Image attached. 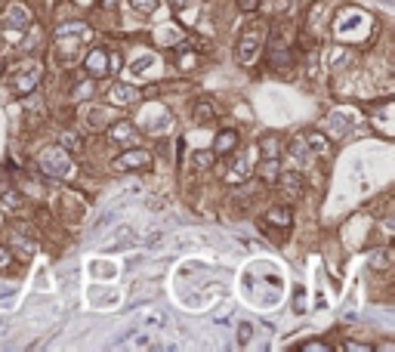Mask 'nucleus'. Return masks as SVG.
Segmentation results:
<instances>
[{
  "instance_id": "1",
  "label": "nucleus",
  "mask_w": 395,
  "mask_h": 352,
  "mask_svg": "<svg viewBox=\"0 0 395 352\" xmlns=\"http://www.w3.org/2000/svg\"><path fill=\"white\" fill-rule=\"evenodd\" d=\"M294 41H296V28L290 22H278L269 34V69L287 71L290 65H296L294 59Z\"/></svg>"
},
{
  "instance_id": "2",
  "label": "nucleus",
  "mask_w": 395,
  "mask_h": 352,
  "mask_svg": "<svg viewBox=\"0 0 395 352\" xmlns=\"http://www.w3.org/2000/svg\"><path fill=\"white\" fill-rule=\"evenodd\" d=\"M263 43H266V28L259 25V22H253L247 31L238 34V43H235V59H238V65H250L253 59L259 56Z\"/></svg>"
},
{
  "instance_id": "3",
  "label": "nucleus",
  "mask_w": 395,
  "mask_h": 352,
  "mask_svg": "<svg viewBox=\"0 0 395 352\" xmlns=\"http://www.w3.org/2000/svg\"><path fill=\"white\" fill-rule=\"evenodd\" d=\"M41 78H43L41 62H22L19 69L13 71L10 87H13V93H16V96H28V93H34V90H37Z\"/></svg>"
},
{
  "instance_id": "4",
  "label": "nucleus",
  "mask_w": 395,
  "mask_h": 352,
  "mask_svg": "<svg viewBox=\"0 0 395 352\" xmlns=\"http://www.w3.org/2000/svg\"><path fill=\"white\" fill-rule=\"evenodd\" d=\"M41 170L43 174H50L53 179H65V176H71V158H69V152L65 148H43L41 152Z\"/></svg>"
},
{
  "instance_id": "5",
  "label": "nucleus",
  "mask_w": 395,
  "mask_h": 352,
  "mask_svg": "<svg viewBox=\"0 0 395 352\" xmlns=\"http://www.w3.org/2000/svg\"><path fill=\"white\" fill-rule=\"evenodd\" d=\"M111 164H115V170H121V174H139V170L152 167V152H148V148L127 146Z\"/></svg>"
},
{
  "instance_id": "6",
  "label": "nucleus",
  "mask_w": 395,
  "mask_h": 352,
  "mask_svg": "<svg viewBox=\"0 0 395 352\" xmlns=\"http://www.w3.org/2000/svg\"><path fill=\"white\" fill-rule=\"evenodd\" d=\"M31 25H34V19H31V10H28L25 3H10V6H6L3 28L10 34H25Z\"/></svg>"
},
{
  "instance_id": "7",
  "label": "nucleus",
  "mask_w": 395,
  "mask_h": 352,
  "mask_svg": "<svg viewBox=\"0 0 395 352\" xmlns=\"http://www.w3.org/2000/svg\"><path fill=\"white\" fill-rule=\"evenodd\" d=\"M84 71H87V78H93V80L108 78V74H111V59H108V50L93 47L90 53H87V59H84Z\"/></svg>"
},
{
  "instance_id": "8",
  "label": "nucleus",
  "mask_w": 395,
  "mask_h": 352,
  "mask_svg": "<svg viewBox=\"0 0 395 352\" xmlns=\"http://www.w3.org/2000/svg\"><path fill=\"white\" fill-rule=\"evenodd\" d=\"M106 130H108V139L117 142V146H136V139H139L136 124H133V121H124V118H117V121L108 124Z\"/></svg>"
},
{
  "instance_id": "9",
  "label": "nucleus",
  "mask_w": 395,
  "mask_h": 352,
  "mask_svg": "<svg viewBox=\"0 0 395 352\" xmlns=\"http://www.w3.org/2000/svg\"><path fill=\"white\" fill-rule=\"evenodd\" d=\"M250 174H253V164H247V158H241V155H238L235 161H229V164H222L220 167V176L226 179V183H232V185L247 183Z\"/></svg>"
},
{
  "instance_id": "10",
  "label": "nucleus",
  "mask_w": 395,
  "mask_h": 352,
  "mask_svg": "<svg viewBox=\"0 0 395 352\" xmlns=\"http://www.w3.org/2000/svg\"><path fill=\"white\" fill-rule=\"evenodd\" d=\"M117 108H111V106H90L87 108V124L93 127V130H106L108 124H115L117 121Z\"/></svg>"
},
{
  "instance_id": "11",
  "label": "nucleus",
  "mask_w": 395,
  "mask_h": 352,
  "mask_svg": "<svg viewBox=\"0 0 395 352\" xmlns=\"http://www.w3.org/2000/svg\"><path fill=\"white\" fill-rule=\"evenodd\" d=\"M238 146H241V139H238V130H232V127H229V130H220V133L213 136V148H210V152L216 155V158H226V155H232Z\"/></svg>"
},
{
  "instance_id": "12",
  "label": "nucleus",
  "mask_w": 395,
  "mask_h": 352,
  "mask_svg": "<svg viewBox=\"0 0 395 352\" xmlns=\"http://www.w3.org/2000/svg\"><path fill=\"white\" fill-rule=\"evenodd\" d=\"M275 183H278L281 192H287V195H303V192H306V176H303L296 167H294V170H278Z\"/></svg>"
},
{
  "instance_id": "13",
  "label": "nucleus",
  "mask_w": 395,
  "mask_h": 352,
  "mask_svg": "<svg viewBox=\"0 0 395 352\" xmlns=\"http://www.w3.org/2000/svg\"><path fill=\"white\" fill-rule=\"evenodd\" d=\"M287 161L294 164V167H306V164L315 161V155L309 152V146H306L303 136H296V139L287 142Z\"/></svg>"
},
{
  "instance_id": "14",
  "label": "nucleus",
  "mask_w": 395,
  "mask_h": 352,
  "mask_svg": "<svg viewBox=\"0 0 395 352\" xmlns=\"http://www.w3.org/2000/svg\"><path fill=\"white\" fill-rule=\"evenodd\" d=\"M139 99H143V96H139V90H133V87H127V84H115V87L108 90V102H111V106L130 108V106H136Z\"/></svg>"
},
{
  "instance_id": "15",
  "label": "nucleus",
  "mask_w": 395,
  "mask_h": 352,
  "mask_svg": "<svg viewBox=\"0 0 395 352\" xmlns=\"http://www.w3.org/2000/svg\"><path fill=\"white\" fill-rule=\"evenodd\" d=\"M192 118H195L198 127H210L216 121V102L210 99V96H201V99L195 102V108H192Z\"/></svg>"
},
{
  "instance_id": "16",
  "label": "nucleus",
  "mask_w": 395,
  "mask_h": 352,
  "mask_svg": "<svg viewBox=\"0 0 395 352\" xmlns=\"http://www.w3.org/2000/svg\"><path fill=\"white\" fill-rule=\"evenodd\" d=\"M303 139H306V146H309V152L315 155V158H318V155H331V152H333L331 139H327L324 133H318V130H309Z\"/></svg>"
},
{
  "instance_id": "17",
  "label": "nucleus",
  "mask_w": 395,
  "mask_h": 352,
  "mask_svg": "<svg viewBox=\"0 0 395 352\" xmlns=\"http://www.w3.org/2000/svg\"><path fill=\"white\" fill-rule=\"evenodd\" d=\"M266 226H278V229H290L294 226V213H290V207H269V213H266Z\"/></svg>"
},
{
  "instance_id": "18",
  "label": "nucleus",
  "mask_w": 395,
  "mask_h": 352,
  "mask_svg": "<svg viewBox=\"0 0 395 352\" xmlns=\"http://www.w3.org/2000/svg\"><path fill=\"white\" fill-rule=\"evenodd\" d=\"M368 263H371V269H377V272H386V269L392 266V251L389 247H374V251L368 253Z\"/></svg>"
},
{
  "instance_id": "19",
  "label": "nucleus",
  "mask_w": 395,
  "mask_h": 352,
  "mask_svg": "<svg viewBox=\"0 0 395 352\" xmlns=\"http://www.w3.org/2000/svg\"><path fill=\"white\" fill-rule=\"evenodd\" d=\"M0 204L3 207H10V211H19L22 204H25V198H22V192H16V189H0Z\"/></svg>"
},
{
  "instance_id": "20",
  "label": "nucleus",
  "mask_w": 395,
  "mask_h": 352,
  "mask_svg": "<svg viewBox=\"0 0 395 352\" xmlns=\"http://www.w3.org/2000/svg\"><path fill=\"white\" fill-rule=\"evenodd\" d=\"M259 152H263V158H281V139L278 136H263Z\"/></svg>"
},
{
  "instance_id": "21",
  "label": "nucleus",
  "mask_w": 395,
  "mask_h": 352,
  "mask_svg": "<svg viewBox=\"0 0 395 352\" xmlns=\"http://www.w3.org/2000/svg\"><path fill=\"white\" fill-rule=\"evenodd\" d=\"M80 146H84V142H80L78 133H62V136H59V148H65V152H80Z\"/></svg>"
},
{
  "instance_id": "22",
  "label": "nucleus",
  "mask_w": 395,
  "mask_h": 352,
  "mask_svg": "<svg viewBox=\"0 0 395 352\" xmlns=\"http://www.w3.org/2000/svg\"><path fill=\"white\" fill-rule=\"evenodd\" d=\"M259 176H263V183H269V179L278 176V158H263V167H259Z\"/></svg>"
},
{
  "instance_id": "23",
  "label": "nucleus",
  "mask_w": 395,
  "mask_h": 352,
  "mask_svg": "<svg viewBox=\"0 0 395 352\" xmlns=\"http://www.w3.org/2000/svg\"><path fill=\"white\" fill-rule=\"evenodd\" d=\"M180 65H176V69L180 71H192L198 65V53H192V50H185V47H180Z\"/></svg>"
},
{
  "instance_id": "24",
  "label": "nucleus",
  "mask_w": 395,
  "mask_h": 352,
  "mask_svg": "<svg viewBox=\"0 0 395 352\" xmlns=\"http://www.w3.org/2000/svg\"><path fill=\"white\" fill-rule=\"evenodd\" d=\"M127 3H130L133 10L139 13V16H148V13L158 10V0H127Z\"/></svg>"
},
{
  "instance_id": "25",
  "label": "nucleus",
  "mask_w": 395,
  "mask_h": 352,
  "mask_svg": "<svg viewBox=\"0 0 395 352\" xmlns=\"http://www.w3.org/2000/svg\"><path fill=\"white\" fill-rule=\"evenodd\" d=\"M213 158H216L213 152H195V155H192V167H195V170H207L213 164Z\"/></svg>"
},
{
  "instance_id": "26",
  "label": "nucleus",
  "mask_w": 395,
  "mask_h": 352,
  "mask_svg": "<svg viewBox=\"0 0 395 352\" xmlns=\"http://www.w3.org/2000/svg\"><path fill=\"white\" fill-rule=\"evenodd\" d=\"M296 349H300V352H327V349H331V343H324V340H303Z\"/></svg>"
},
{
  "instance_id": "27",
  "label": "nucleus",
  "mask_w": 395,
  "mask_h": 352,
  "mask_svg": "<svg viewBox=\"0 0 395 352\" xmlns=\"http://www.w3.org/2000/svg\"><path fill=\"white\" fill-rule=\"evenodd\" d=\"M93 96V87H90V80H84V84H78L71 90V99L74 102H84V99H90Z\"/></svg>"
},
{
  "instance_id": "28",
  "label": "nucleus",
  "mask_w": 395,
  "mask_h": 352,
  "mask_svg": "<svg viewBox=\"0 0 395 352\" xmlns=\"http://www.w3.org/2000/svg\"><path fill=\"white\" fill-rule=\"evenodd\" d=\"M235 3H238V10L247 13V16H250V13H257V10H259V3H263V0H235Z\"/></svg>"
},
{
  "instance_id": "29",
  "label": "nucleus",
  "mask_w": 395,
  "mask_h": 352,
  "mask_svg": "<svg viewBox=\"0 0 395 352\" xmlns=\"http://www.w3.org/2000/svg\"><path fill=\"white\" fill-rule=\"evenodd\" d=\"M250 337H253V328L250 325H238V343H241V346H247Z\"/></svg>"
},
{
  "instance_id": "30",
  "label": "nucleus",
  "mask_w": 395,
  "mask_h": 352,
  "mask_svg": "<svg viewBox=\"0 0 395 352\" xmlns=\"http://www.w3.org/2000/svg\"><path fill=\"white\" fill-rule=\"evenodd\" d=\"M13 263V253H10V247H3L0 244V269H10Z\"/></svg>"
},
{
  "instance_id": "31",
  "label": "nucleus",
  "mask_w": 395,
  "mask_h": 352,
  "mask_svg": "<svg viewBox=\"0 0 395 352\" xmlns=\"http://www.w3.org/2000/svg\"><path fill=\"white\" fill-rule=\"evenodd\" d=\"M343 349H349V352H364V349H371V346H368V343H355V340H349Z\"/></svg>"
},
{
  "instance_id": "32",
  "label": "nucleus",
  "mask_w": 395,
  "mask_h": 352,
  "mask_svg": "<svg viewBox=\"0 0 395 352\" xmlns=\"http://www.w3.org/2000/svg\"><path fill=\"white\" fill-rule=\"evenodd\" d=\"M173 3V10H189V6H195L198 0H170Z\"/></svg>"
},
{
  "instance_id": "33",
  "label": "nucleus",
  "mask_w": 395,
  "mask_h": 352,
  "mask_svg": "<svg viewBox=\"0 0 395 352\" xmlns=\"http://www.w3.org/2000/svg\"><path fill=\"white\" fill-rule=\"evenodd\" d=\"M99 3H102V10H115L117 0H99Z\"/></svg>"
}]
</instances>
